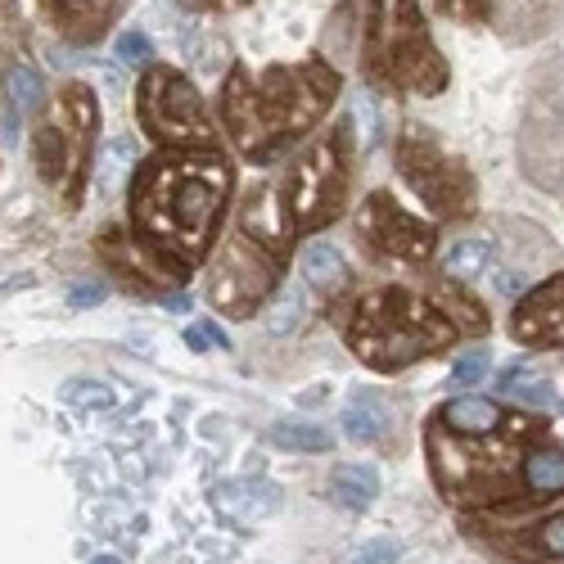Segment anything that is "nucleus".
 Masks as SVG:
<instances>
[{
    "mask_svg": "<svg viewBox=\"0 0 564 564\" xmlns=\"http://www.w3.org/2000/svg\"><path fill=\"white\" fill-rule=\"evenodd\" d=\"M488 267H492V245L488 240H456L443 253V275L456 280V285H465V280H479Z\"/></svg>",
    "mask_w": 564,
    "mask_h": 564,
    "instance_id": "obj_20",
    "label": "nucleus"
},
{
    "mask_svg": "<svg viewBox=\"0 0 564 564\" xmlns=\"http://www.w3.org/2000/svg\"><path fill=\"white\" fill-rule=\"evenodd\" d=\"M303 290H285L275 303H271V312H267V330L271 335H290L294 325H303Z\"/></svg>",
    "mask_w": 564,
    "mask_h": 564,
    "instance_id": "obj_27",
    "label": "nucleus"
},
{
    "mask_svg": "<svg viewBox=\"0 0 564 564\" xmlns=\"http://www.w3.org/2000/svg\"><path fill=\"white\" fill-rule=\"evenodd\" d=\"M90 564H122V560H118V555H96Z\"/></svg>",
    "mask_w": 564,
    "mask_h": 564,
    "instance_id": "obj_36",
    "label": "nucleus"
},
{
    "mask_svg": "<svg viewBox=\"0 0 564 564\" xmlns=\"http://www.w3.org/2000/svg\"><path fill=\"white\" fill-rule=\"evenodd\" d=\"M393 430H398V411L384 402V393H375V389L348 393V402H344V434L352 443H384V438H393Z\"/></svg>",
    "mask_w": 564,
    "mask_h": 564,
    "instance_id": "obj_17",
    "label": "nucleus"
},
{
    "mask_svg": "<svg viewBox=\"0 0 564 564\" xmlns=\"http://www.w3.org/2000/svg\"><path fill=\"white\" fill-rule=\"evenodd\" d=\"M546 425L529 415H506L492 434H452L430 420L425 447L434 484L452 506H501L524 492V456L529 438H542Z\"/></svg>",
    "mask_w": 564,
    "mask_h": 564,
    "instance_id": "obj_3",
    "label": "nucleus"
},
{
    "mask_svg": "<svg viewBox=\"0 0 564 564\" xmlns=\"http://www.w3.org/2000/svg\"><path fill=\"white\" fill-rule=\"evenodd\" d=\"M434 6L456 23H479L488 14V0H434Z\"/></svg>",
    "mask_w": 564,
    "mask_h": 564,
    "instance_id": "obj_31",
    "label": "nucleus"
},
{
    "mask_svg": "<svg viewBox=\"0 0 564 564\" xmlns=\"http://www.w3.org/2000/svg\"><path fill=\"white\" fill-rule=\"evenodd\" d=\"M510 335L529 348H564V275H551L514 307Z\"/></svg>",
    "mask_w": 564,
    "mask_h": 564,
    "instance_id": "obj_14",
    "label": "nucleus"
},
{
    "mask_svg": "<svg viewBox=\"0 0 564 564\" xmlns=\"http://www.w3.org/2000/svg\"><path fill=\"white\" fill-rule=\"evenodd\" d=\"M100 253L122 275V285L135 290V294L163 290V299H167V285H181L185 280V271L176 262H167L159 249H150L145 240H127V235H118V230H109L100 240Z\"/></svg>",
    "mask_w": 564,
    "mask_h": 564,
    "instance_id": "obj_13",
    "label": "nucleus"
},
{
    "mask_svg": "<svg viewBox=\"0 0 564 564\" xmlns=\"http://www.w3.org/2000/svg\"><path fill=\"white\" fill-rule=\"evenodd\" d=\"M131 163H135V140L122 135L113 145H105L100 163H96V191L100 195H113L122 181H131Z\"/></svg>",
    "mask_w": 564,
    "mask_h": 564,
    "instance_id": "obj_24",
    "label": "nucleus"
},
{
    "mask_svg": "<svg viewBox=\"0 0 564 564\" xmlns=\"http://www.w3.org/2000/svg\"><path fill=\"white\" fill-rule=\"evenodd\" d=\"M105 285H100V280H90V285H77L73 290V307H96V303H105Z\"/></svg>",
    "mask_w": 564,
    "mask_h": 564,
    "instance_id": "obj_34",
    "label": "nucleus"
},
{
    "mask_svg": "<svg viewBox=\"0 0 564 564\" xmlns=\"http://www.w3.org/2000/svg\"><path fill=\"white\" fill-rule=\"evenodd\" d=\"M113 55H118V64L145 68V64L154 59V45H150V36H145V32H122V36L113 41Z\"/></svg>",
    "mask_w": 564,
    "mask_h": 564,
    "instance_id": "obj_29",
    "label": "nucleus"
},
{
    "mask_svg": "<svg viewBox=\"0 0 564 564\" xmlns=\"http://www.w3.org/2000/svg\"><path fill=\"white\" fill-rule=\"evenodd\" d=\"M0 86H6L10 105L23 109V113H32L41 105V96H45V90H41V73L28 59H10L6 68H0Z\"/></svg>",
    "mask_w": 564,
    "mask_h": 564,
    "instance_id": "obj_23",
    "label": "nucleus"
},
{
    "mask_svg": "<svg viewBox=\"0 0 564 564\" xmlns=\"http://www.w3.org/2000/svg\"><path fill=\"white\" fill-rule=\"evenodd\" d=\"M230 199V163L217 150H167L131 176V226L150 249L191 271L204 262Z\"/></svg>",
    "mask_w": 564,
    "mask_h": 564,
    "instance_id": "obj_1",
    "label": "nucleus"
},
{
    "mask_svg": "<svg viewBox=\"0 0 564 564\" xmlns=\"http://www.w3.org/2000/svg\"><path fill=\"white\" fill-rule=\"evenodd\" d=\"M339 96V73L330 64H280L267 73L235 68L221 86V118L230 140L249 163H271L285 145L307 135Z\"/></svg>",
    "mask_w": 564,
    "mask_h": 564,
    "instance_id": "obj_2",
    "label": "nucleus"
},
{
    "mask_svg": "<svg viewBox=\"0 0 564 564\" xmlns=\"http://www.w3.org/2000/svg\"><path fill=\"white\" fill-rule=\"evenodd\" d=\"M140 131H150L167 150H213V122L204 96L176 68H150L135 90Z\"/></svg>",
    "mask_w": 564,
    "mask_h": 564,
    "instance_id": "obj_9",
    "label": "nucleus"
},
{
    "mask_svg": "<svg viewBox=\"0 0 564 564\" xmlns=\"http://www.w3.org/2000/svg\"><path fill=\"white\" fill-rule=\"evenodd\" d=\"M484 370H488V357H484V352H465V357L456 361V370H452V380H456V384H479Z\"/></svg>",
    "mask_w": 564,
    "mask_h": 564,
    "instance_id": "obj_32",
    "label": "nucleus"
},
{
    "mask_svg": "<svg viewBox=\"0 0 564 564\" xmlns=\"http://www.w3.org/2000/svg\"><path fill=\"white\" fill-rule=\"evenodd\" d=\"M352 230H357V245L380 262V267H420L430 253H434V226L411 217L393 195L375 191L357 217H352Z\"/></svg>",
    "mask_w": 564,
    "mask_h": 564,
    "instance_id": "obj_11",
    "label": "nucleus"
},
{
    "mask_svg": "<svg viewBox=\"0 0 564 564\" xmlns=\"http://www.w3.org/2000/svg\"><path fill=\"white\" fill-rule=\"evenodd\" d=\"M290 230L294 217L285 199L275 195V185H258L249 204L240 208L235 230L226 235L221 253L208 267V303L235 321L253 316L271 299L280 271H285Z\"/></svg>",
    "mask_w": 564,
    "mask_h": 564,
    "instance_id": "obj_4",
    "label": "nucleus"
},
{
    "mask_svg": "<svg viewBox=\"0 0 564 564\" xmlns=\"http://www.w3.org/2000/svg\"><path fill=\"white\" fill-rule=\"evenodd\" d=\"M524 492H533V497L564 492V452L538 447L524 456Z\"/></svg>",
    "mask_w": 564,
    "mask_h": 564,
    "instance_id": "obj_21",
    "label": "nucleus"
},
{
    "mask_svg": "<svg viewBox=\"0 0 564 564\" xmlns=\"http://www.w3.org/2000/svg\"><path fill=\"white\" fill-rule=\"evenodd\" d=\"M398 172L438 217H469L475 213V176H469V167L456 154L443 150V140L430 127H406L402 131Z\"/></svg>",
    "mask_w": 564,
    "mask_h": 564,
    "instance_id": "obj_10",
    "label": "nucleus"
},
{
    "mask_svg": "<svg viewBox=\"0 0 564 564\" xmlns=\"http://www.w3.org/2000/svg\"><path fill=\"white\" fill-rule=\"evenodd\" d=\"M501 389H506V393H514V398H524V402H533V406H551V402H555V393H551L542 380H533V375H529L524 366L501 370Z\"/></svg>",
    "mask_w": 564,
    "mask_h": 564,
    "instance_id": "obj_26",
    "label": "nucleus"
},
{
    "mask_svg": "<svg viewBox=\"0 0 564 564\" xmlns=\"http://www.w3.org/2000/svg\"><path fill=\"white\" fill-rule=\"evenodd\" d=\"M191 10H230V6H245V0H185Z\"/></svg>",
    "mask_w": 564,
    "mask_h": 564,
    "instance_id": "obj_35",
    "label": "nucleus"
},
{
    "mask_svg": "<svg viewBox=\"0 0 564 564\" xmlns=\"http://www.w3.org/2000/svg\"><path fill=\"white\" fill-rule=\"evenodd\" d=\"M460 335V325L452 312L438 303L420 299L411 290L384 285V290H366L352 299L344 316V339L348 348L370 366V370H406L420 357H434L452 348Z\"/></svg>",
    "mask_w": 564,
    "mask_h": 564,
    "instance_id": "obj_5",
    "label": "nucleus"
},
{
    "mask_svg": "<svg viewBox=\"0 0 564 564\" xmlns=\"http://www.w3.org/2000/svg\"><path fill=\"white\" fill-rule=\"evenodd\" d=\"M68 402H73L77 411H109V406H113V389L100 384V380H77V384L68 389Z\"/></svg>",
    "mask_w": 564,
    "mask_h": 564,
    "instance_id": "obj_28",
    "label": "nucleus"
},
{
    "mask_svg": "<svg viewBox=\"0 0 564 564\" xmlns=\"http://www.w3.org/2000/svg\"><path fill=\"white\" fill-rule=\"evenodd\" d=\"M185 344H191V348H230V344H226V335L217 330L213 321H199V325H191V330H185Z\"/></svg>",
    "mask_w": 564,
    "mask_h": 564,
    "instance_id": "obj_33",
    "label": "nucleus"
},
{
    "mask_svg": "<svg viewBox=\"0 0 564 564\" xmlns=\"http://www.w3.org/2000/svg\"><path fill=\"white\" fill-rule=\"evenodd\" d=\"M36 6L64 41L90 45V41H100L109 32V23L118 19V10L127 6V0H36Z\"/></svg>",
    "mask_w": 564,
    "mask_h": 564,
    "instance_id": "obj_15",
    "label": "nucleus"
},
{
    "mask_svg": "<svg viewBox=\"0 0 564 564\" xmlns=\"http://www.w3.org/2000/svg\"><path fill=\"white\" fill-rule=\"evenodd\" d=\"M348 122L321 131L285 176V208L294 230H321L348 208Z\"/></svg>",
    "mask_w": 564,
    "mask_h": 564,
    "instance_id": "obj_8",
    "label": "nucleus"
},
{
    "mask_svg": "<svg viewBox=\"0 0 564 564\" xmlns=\"http://www.w3.org/2000/svg\"><path fill=\"white\" fill-rule=\"evenodd\" d=\"M213 510L221 514L226 524H262L280 510V488L275 484H262V479H240V484H221L213 488Z\"/></svg>",
    "mask_w": 564,
    "mask_h": 564,
    "instance_id": "obj_16",
    "label": "nucleus"
},
{
    "mask_svg": "<svg viewBox=\"0 0 564 564\" xmlns=\"http://www.w3.org/2000/svg\"><path fill=\"white\" fill-rule=\"evenodd\" d=\"M366 73L393 96H438L447 86V59L438 55L415 0H370Z\"/></svg>",
    "mask_w": 564,
    "mask_h": 564,
    "instance_id": "obj_6",
    "label": "nucleus"
},
{
    "mask_svg": "<svg viewBox=\"0 0 564 564\" xmlns=\"http://www.w3.org/2000/svg\"><path fill=\"white\" fill-rule=\"evenodd\" d=\"M271 443L285 452H325L335 438H330V430H321L316 420H280L271 430Z\"/></svg>",
    "mask_w": 564,
    "mask_h": 564,
    "instance_id": "obj_25",
    "label": "nucleus"
},
{
    "mask_svg": "<svg viewBox=\"0 0 564 564\" xmlns=\"http://www.w3.org/2000/svg\"><path fill=\"white\" fill-rule=\"evenodd\" d=\"M393 560H398V542L393 538H375L361 551H352L344 564H393Z\"/></svg>",
    "mask_w": 564,
    "mask_h": 564,
    "instance_id": "obj_30",
    "label": "nucleus"
},
{
    "mask_svg": "<svg viewBox=\"0 0 564 564\" xmlns=\"http://www.w3.org/2000/svg\"><path fill=\"white\" fill-rule=\"evenodd\" d=\"M330 497L348 510H370L380 497V475L366 465H335L330 469Z\"/></svg>",
    "mask_w": 564,
    "mask_h": 564,
    "instance_id": "obj_19",
    "label": "nucleus"
},
{
    "mask_svg": "<svg viewBox=\"0 0 564 564\" xmlns=\"http://www.w3.org/2000/svg\"><path fill=\"white\" fill-rule=\"evenodd\" d=\"M100 105L86 86H64L59 96L41 109L32 131V167L51 191L77 208L90 185V154H96Z\"/></svg>",
    "mask_w": 564,
    "mask_h": 564,
    "instance_id": "obj_7",
    "label": "nucleus"
},
{
    "mask_svg": "<svg viewBox=\"0 0 564 564\" xmlns=\"http://www.w3.org/2000/svg\"><path fill=\"white\" fill-rule=\"evenodd\" d=\"M303 275H307L312 290L330 294V290H339L344 280H348V267H344V258L330 245H307L303 249Z\"/></svg>",
    "mask_w": 564,
    "mask_h": 564,
    "instance_id": "obj_22",
    "label": "nucleus"
},
{
    "mask_svg": "<svg viewBox=\"0 0 564 564\" xmlns=\"http://www.w3.org/2000/svg\"><path fill=\"white\" fill-rule=\"evenodd\" d=\"M438 425H447L452 434H492L506 425V411L488 398H452L438 406Z\"/></svg>",
    "mask_w": 564,
    "mask_h": 564,
    "instance_id": "obj_18",
    "label": "nucleus"
},
{
    "mask_svg": "<svg viewBox=\"0 0 564 564\" xmlns=\"http://www.w3.org/2000/svg\"><path fill=\"white\" fill-rule=\"evenodd\" d=\"M475 538L492 542L501 555H520V560H542L560 564L564 560V510L542 514L533 524H506V520H469Z\"/></svg>",
    "mask_w": 564,
    "mask_h": 564,
    "instance_id": "obj_12",
    "label": "nucleus"
}]
</instances>
